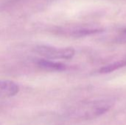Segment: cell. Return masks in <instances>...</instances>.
Here are the masks:
<instances>
[{
	"instance_id": "obj_6",
	"label": "cell",
	"mask_w": 126,
	"mask_h": 125,
	"mask_svg": "<svg viewBox=\"0 0 126 125\" xmlns=\"http://www.w3.org/2000/svg\"><path fill=\"white\" fill-rule=\"evenodd\" d=\"M124 33H126V29H125V30H124Z\"/></svg>"
},
{
	"instance_id": "obj_1",
	"label": "cell",
	"mask_w": 126,
	"mask_h": 125,
	"mask_svg": "<svg viewBox=\"0 0 126 125\" xmlns=\"http://www.w3.org/2000/svg\"><path fill=\"white\" fill-rule=\"evenodd\" d=\"M114 105L111 99H100L94 100L84 105L78 113L80 117L84 119H94L98 117L107 112Z\"/></svg>"
},
{
	"instance_id": "obj_4",
	"label": "cell",
	"mask_w": 126,
	"mask_h": 125,
	"mask_svg": "<svg viewBox=\"0 0 126 125\" xmlns=\"http://www.w3.org/2000/svg\"><path fill=\"white\" fill-rule=\"evenodd\" d=\"M37 64L41 68L49 71H63L66 69V65L52 60L40 59L37 61Z\"/></svg>"
},
{
	"instance_id": "obj_5",
	"label": "cell",
	"mask_w": 126,
	"mask_h": 125,
	"mask_svg": "<svg viewBox=\"0 0 126 125\" xmlns=\"http://www.w3.org/2000/svg\"><path fill=\"white\" fill-rule=\"evenodd\" d=\"M126 66V60H119L112 63H110L109 65H106L103 67H102L99 72L102 73V74H107V73H110L114 71H116L120 68L125 67Z\"/></svg>"
},
{
	"instance_id": "obj_3",
	"label": "cell",
	"mask_w": 126,
	"mask_h": 125,
	"mask_svg": "<svg viewBox=\"0 0 126 125\" xmlns=\"http://www.w3.org/2000/svg\"><path fill=\"white\" fill-rule=\"evenodd\" d=\"M19 91L18 85L10 80H0V99L12 97Z\"/></svg>"
},
{
	"instance_id": "obj_2",
	"label": "cell",
	"mask_w": 126,
	"mask_h": 125,
	"mask_svg": "<svg viewBox=\"0 0 126 125\" xmlns=\"http://www.w3.org/2000/svg\"><path fill=\"white\" fill-rule=\"evenodd\" d=\"M35 52L47 60L70 59L75 55V50L72 48H56L49 46H38Z\"/></svg>"
}]
</instances>
